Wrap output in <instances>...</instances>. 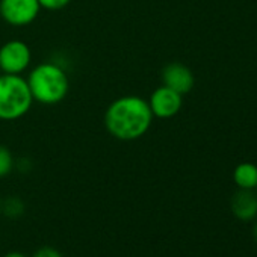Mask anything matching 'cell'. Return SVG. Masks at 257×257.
I'll use <instances>...</instances> for the list:
<instances>
[{"label":"cell","instance_id":"cell-1","mask_svg":"<svg viewBox=\"0 0 257 257\" xmlns=\"http://www.w3.org/2000/svg\"><path fill=\"white\" fill-rule=\"evenodd\" d=\"M153 113L149 101L138 95L116 98L106 110L104 124L107 132L122 141L141 138L152 125Z\"/></svg>","mask_w":257,"mask_h":257},{"label":"cell","instance_id":"cell-2","mask_svg":"<svg viewBox=\"0 0 257 257\" xmlns=\"http://www.w3.org/2000/svg\"><path fill=\"white\" fill-rule=\"evenodd\" d=\"M28 85L34 100L43 104H56L62 101L68 92V77L65 71L52 62L38 65L29 74Z\"/></svg>","mask_w":257,"mask_h":257},{"label":"cell","instance_id":"cell-3","mask_svg":"<svg viewBox=\"0 0 257 257\" xmlns=\"http://www.w3.org/2000/svg\"><path fill=\"white\" fill-rule=\"evenodd\" d=\"M34 97L31 94L28 80L20 74L0 76V119H17L23 116Z\"/></svg>","mask_w":257,"mask_h":257},{"label":"cell","instance_id":"cell-4","mask_svg":"<svg viewBox=\"0 0 257 257\" xmlns=\"http://www.w3.org/2000/svg\"><path fill=\"white\" fill-rule=\"evenodd\" d=\"M38 0H0V16L13 26L32 23L40 13Z\"/></svg>","mask_w":257,"mask_h":257},{"label":"cell","instance_id":"cell-5","mask_svg":"<svg viewBox=\"0 0 257 257\" xmlns=\"http://www.w3.org/2000/svg\"><path fill=\"white\" fill-rule=\"evenodd\" d=\"M31 50L23 41H10L0 49V68L5 74H20L31 64Z\"/></svg>","mask_w":257,"mask_h":257},{"label":"cell","instance_id":"cell-6","mask_svg":"<svg viewBox=\"0 0 257 257\" xmlns=\"http://www.w3.org/2000/svg\"><path fill=\"white\" fill-rule=\"evenodd\" d=\"M182 104H183L182 94L173 91L165 85L155 89V92L149 100V106L152 109L153 116H159V118H171L177 115L179 110L182 109Z\"/></svg>","mask_w":257,"mask_h":257},{"label":"cell","instance_id":"cell-7","mask_svg":"<svg viewBox=\"0 0 257 257\" xmlns=\"http://www.w3.org/2000/svg\"><path fill=\"white\" fill-rule=\"evenodd\" d=\"M162 80H164L165 86L171 88L173 91H176L182 95L189 92L195 83L192 71L180 62L168 64L162 71Z\"/></svg>","mask_w":257,"mask_h":257},{"label":"cell","instance_id":"cell-8","mask_svg":"<svg viewBox=\"0 0 257 257\" xmlns=\"http://www.w3.org/2000/svg\"><path fill=\"white\" fill-rule=\"evenodd\" d=\"M233 215L240 221H251L257 216V192L254 189H239L230 203Z\"/></svg>","mask_w":257,"mask_h":257},{"label":"cell","instance_id":"cell-9","mask_svg":"<svg viewBox=\"0 0 257 257\" xmlns=\"http://www.w3.org/2000/svg\"><path fill=\"white\" fill-rule=\"evenodd\" d=\"M233 180L239 189H255L257 188V165L251 162L239 164L233 171Z\"/></svg>","mask_w":257,"mask_h":257},{"label":"cell","instance_id":"cell-10","mask_svg":"<svg viewBox=\"0 0 257 257\" xmlns=\"http://www.w3.org/2000/svg\"><path fill=\"white\" fill-rule=\"evenodd\" d=\"M2 210L5 212L7 216L10 218H17L23 213L25 210V204L22 203L20 198H16V197H11L8 198L5 203H2Z\"/></svg>","mask_w":257,"mask_h":257},{"label":"cell","instance_id":"cell-11","mask_svg":"<svg viewBox=\"0 0 257 257\" xmlns=\"http://www.w3.org/2000/svg\"><path fill=\"white\" fill-rule=\"evenodd\" d=\"M14 168V158L11 155V152L0 146V177H5L8 176Z\"/></svg>","mask_w":257,"mask_h":257},{"label":"cell","instance_id":"cell-12","mask_svg":"<svg viewBox=\"0 0 257 257\" xmlns=\"http://www.w3.org/2000/svg\"><path fill=\"white\" fill-rule=\"evenodd\" d=\"M40 7L46 8V10H52V11H58L62 10L64 7H67L70 4V0H38Z\"/></svg>","mask_w":257,"mask_h":257},{"label":"cell","instance_id":"cell-13","mask_svg":"<svg viewBox=\"0 0 257 257\" xmlns=\"http://www.w3.org/2000/svg\"><path fill=\"white\" fill-rule=\"evenodd\" d=\"M34 257H62V254L53 246H43L34 254Z\"/></svg>","mask_w":257,"mask_h":257},{"label":"cell","instance_id":"cell-14","mask_svg":"<svg viewBox=\"0 0 257 257\" xmlns=\"http://www.w3.org/2000/svg\"><path fill=\"white\" fill-rule=\"evenodd\" d=\"M5 257H26L25 254H22V252H17V251H14V252H10V254H7Z\"/></svg>","mask_w":257,"mask_h":257},{"label":"cell","instance_id":"cell-15","mask_svg":"<svg viewBox=\"0 0 257 257\" xmlns=\"http://www.w3.org/2000/svg\"><path fill=\"white\" fill-rule=\"evenodd\" d=\"M254 239H255V242H257V222H255V225H254Z\"/></svg>","mask_w":257,"mask_h":257},{"label":"cell","instance_id":"cell-16","mask_svg":"<svg viewBox=\"0 0 257 257\" xmlns=\"http://www.w3.org/2000/svg\"><path fill=\"white\" fill-rule=\"evenodd\" d=\"M0 210H2V200H0Z\"/></svg>","mask_w":257,"mask_h":257},{"label":"cell","instance_id":"cell-17","mask_svg":"<svg viewBox=\"0 0 257 257\" xmlns=\"http://www.w3.org/2000/svg\"><path fill=\"white\" fill-rule=\"evenodd\" d=\"M255 189H257V188H255Z\"/></svg>","mask_w":257,"mask_h":257}]
</instances>
